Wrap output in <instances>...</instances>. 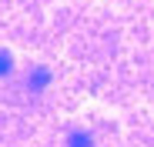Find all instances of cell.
Here are the masks:
<instances>
[{
	"mask_svg": "<svg viewBox=\"0 0 154 147\" xmlns=\"http://www.w3.org/2000/svg\"><path fill=\"white\" fill-rule=\"evenodd\" d=\"M67 147H91V134L87 130H74L70 140H67Z\"/></svg>",
	"mask_w": 154,
	"mask_h": 147,
	"instance_id": "cell-1",
	"label": "cell"
},
{
	"mask_svg": "<svg viewBox=\"0 0 154 147\" xmlns=\"http://www.w3.org/2000/svg\"><path fill=\"white\" fill-rule=\"evenodd\" d=\"M47 80H50V74H47L44 67H37V70H34V77H30V87H34V90H40Z\"/></svg>",
	"mask_w": 154,
	"mask_h": 147,
	"instance_id": "cell-2",
	"label": "cell"
},
{
	"mask_svg": "<svg viewBox=\"0 0 154 147\" xmlns=\"http://www.w3.org/2000/svg\"><path fill=\"white\" fill-rule=\"evenodd\" d=\"M10 67H14V57H10L7 50H0V77H7Z\"/></svg>",
	"mask_w": 154,
	"mask_h": 147,
	"instance_id": "cell-3",
	"label": "cell"
}]
</instances>
